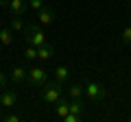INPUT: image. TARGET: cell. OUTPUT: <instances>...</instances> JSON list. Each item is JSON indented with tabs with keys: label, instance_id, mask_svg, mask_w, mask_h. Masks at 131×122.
I'll use <instances>...</instances> for the list:
<instances>
[{
	"label": "cell",
	"instance_id": "obj_9",
	"mask_svg": "<svg viewBox=\"0 0 131 122\" xmlns=\"http://www.w3.org/2000/svg\"><path fill=\"white\" fill-rule=\"evenodd\" d=\"M52 55H55V46H50V44H44V46H39L37 48V59L39 61H48V59H52Z\"/></svg>",
	"mask_w": 131,
	"mask_h": 122
},
{
	"label": "cell",
	"instance_id": "obj_12",
	"mask_svg": "<svg viewBox=\"0 0 131 122\" xmlns=\"http://www.w3.org/2000/svg\"><path fill=\"white\" fill-rule=\"evenodd\" d=\"M9 28L13 31V33H24V28H26V24H24V20L20 18V15H13V20H11Z\"/></svg>",
	"mask_w": 131,
	"mask_h": 122
},
{
	"label": "cell",
	"instance_id": "obj_16",
	"mask_svg": "<svg viewBox=\"0 0 131 122\" xmlns=\"http://www.w3.org/2000/svg\"><path fill=\"white\" fill-rule=\"evenodd\" d=\"M120 37H122V42H125V44H129V46H131V26H125V28H122Z\"/></svg>",
	"mask_w": 131,
	"mask_h": 122
},
{
	"label": "cell",
	"instance_id": "obj_8",
	"mask_svg": "<svg viewBox=\"0 0 131 122\" xmlns=\"http://www.w3.org/2000/svg\"><path fill=\"white\" fill-rule=\"evenodd\" d=\"M26 79H28V70H26V68H22V66H15L13 70H11V83L20 85V83H24Z\"/></svg>",
	"mask_w": 131,
	"mask_h": 122
},
{
	"label": "cell",
	"instance_id": "obj_15",
	"mask_svg": "<svg viewBox=\"0 0 131 122\" xmlns=\"http://www.w3.org/2000/svg\"><path fill=\"white\" fill-rule=\"evenodd\" d=\"M35 59H37V48L26 44V50H24V61H26V63H33Z\"/></svg>",
	"mask_w": 131,
	"mask_h": 122
},
{
	"label": "cell",
	"instance_id": "obj_7",
	"mask_svg": "<svg viewBox=\"0 0 131 122\" xmlns=\"http://www.w3.org/2000/svg\"><path fill=\"white\" fill-rule=\"evenodd\" d=\"M9 11H11V15H20L22 18L24 13H26V9H28V5L24 2V0H9Z\"/></svg>",
	"mask_w": 131,
	"mask_h": 122
},
{
	"label": "cell",
	"instance_id": "obj_3",
	"mask_svg": "<svg viewBox=\"0 0 131 122\" xmlns=\"http://www.w3.org/2000/svg\"><path fill=\"white\" fill-rule=\"evenodd\" d=\"M85 96H88L92 103H101V100L107 96V92H105V85H101L98 81H90V83L85 85Z\"/></svg>",
	"mask_w": 131,
	"mask_h": 122
},
{
	"label": "cell",
	"instance_id": "obj_13",
	"mask_svg": "<svg viewBox=\"0 0 131 122\" xmlns=\"http://www.w3.org/2000/svg\"><path fill=\"white\" fill-rule=\"evenodd\" d=\"M0 44L2 46H11L13 44V31L11 28H0Z\"/></svg>",
	"mask_w": 131,
	"mask_h": 122
},
{
	"label": "cell",
	"instance_id": "obj_19",
	"mask_svg": "<svg viewBox=\"0 0 131 122\" xmlns=\"http://www.w3.org/2000/svg\"><path fill=\"white\" fill-rule=\"evenodd\" d=\"M5 87H7V74L0 72V89H5Z\"/></svg>",
	"mask_w": 131,
	"mask_h": 122
},
{
	"label": "cell",
	"instance_id": "obj_2",
	"mask_svg": "<svg viewBox=\"0 0 131 122\" xmlns=\"http://www.w3.org/2000/svg\"><path fill=\"white\" fill-rule=\"evenodd\" d=\"M24 39H26L28 46L39 48V46H44V44H46V33L42 31V26H39V24H28V26L24 28Z\"/></svg>",
	"mask_w": 131,
	"mask_h": 122
},
{
	"label": "cell",
	"instance_id": "obj_1",
	"mask_svg": "<svg viewBox=\"0 0 131 122\" xmlns=\"http://www.w3.org/2000/svg\"><path fill=\"white\" fill-rule=\"evenodd\" d=\"M61 94H63V83H59V81H46L42 85V100L46 105H57Z\"/></svg>",
	"mask_w": 131,
	"mask_h": 122
},
{
	"label": "cell",
	"instance_id": "obj_6",
	"mask_svg": "<svg viewBox=\"0 0 131 122\" xmlns=\"http://www.w3.org/2000/svg\"><path fill=\"white\" fill-rule=\"evenodd\" d=\"M15 103H18V94H15L13 89H5L0 94V107L2 109H13Z\"/></svg>",
	"mask_w": 131,
	"mask_h": 122
},
{
	"label": "cell",
	"instance_id": "obj_17",
	"mask_svg": "<svg viewBox=\"0 0 131 122\" xmlns=\"http://www.w3.org/2000/svg\"><path fill=\"white\" fill-rule=\"evenodd\" d=\"M26 5H28V9H31V11H39L44 7V0H28Z\"/></svg>",
	"mask_w": 131,
	"mask_h": 122
},
{
	"label": "cell",
	"instance_id": "obj_18",
	"mask_svg": "<svg viewBox=\"0 0 131 122\" xmlns=\"http://www.w3.org/2000/svg\"><path fill=\"white\" fill-rule=\"evenodd\" d=\"M20 120H22V118L15 116V113H7L5 116V122H20Z\"/></svg>",
	"mask_w": 131,
	"mask_h": 122
},
{
	"label": "cell",
	"instance_id": "obj_4",
	"mask_svg": "<svg viewBox=\"0 0 131 122\" xmlns=\"http://www.w3.org/2000/svg\"><path fill=\"white\" fill-rule=\"evenodd\" d=\"M26 81L31 85H35V87H42V85L48 81V72L44 70V68H39V66H31L28 68V79Z\"/></svg>",
	"mask_w": 131,
	"mask_h": 122
},
{
	"label": "cell",
	"instance_id": "obj_11",
	"mask_svg": "<svg viewBox=\"0 0 131 122\" xmlns=\"http://www.w3.org/2000/svg\"><path fill=\"white\" fill-rule=\"evenodd\" d=\"M68 79H70V70H68L66 66H57V68H55V81L66 83Z\"/></svg>",
	"mask_w": 131,
	"mask_h": 122
},
{
	"label": "cell",
	"instance_id": "obj_14",
	"mask_svg": "<svg viewBox=\"0 0 131 122\" xmlns=\"http://www.w3.org/2000/svg\"><path fill=\"white\" fill-rule=\"evenodd\" d=\"M68 111H70V107H68V100H57V107H55V113H57V116H59V118H66V116H68Z\"/></svg>",
	"mask_w": 131,
	"mask_h": 122
},
{
	"label": "cell",
	"instance_id": "obj_10",
	"mask_svg": "<svg viewBox=\"0 0 131 122\" xmlns=\"http://www.w3.org/2000/svg\"><path fill=\"white\" fill-rule=\"evenodd\" d=\"M66 94L70 96V98H83V94H85V87H83V85H79V83H72L70 87L66 89Z\"/></svg>",
	"mask_w": 131,
	"mask_h": 122
},
{
	"label": "cell",
	"instance_id": "obj_5",
	"mask_svg": "<svg viewBox=\"0 0 131 122\" xmlns=\"http://www.w3.org/2000/svg\"><path fill=\"white\" fill-rule=\"evenodd\" d=\"M52 22H55V11L50 7H42L37 11V24L39 26H50Z\"/></svg>",
	"mask_w": 131,
	"mask_h": 122
},
{
	"label": "cell",
	"instance_id": "obj_21",
	"mask_svg": "<svg viewBox=\"0 0 131 122\" xmlns=\"http://www.w3.org/2000/svg\"><path fill=\"white\" fill-rule=\"evenodd\" d=\"M129 122H131V116H129Z\"/></svg>",
	"mask_w": 131,
	"mask_h": 122
},
{
	"label": "cell",
	"instance_id": "obj_20",
	"mask_svg": "<svg viewBox=\"0 0 131 122\" xmlns=\"http://www.w3.org/2000/svg\"><path fill=\"white\" fill-rule=\"evenodd\" d=\"M9 5V0H0V7H7Z\"/></svg>",
	"mask_w": 131,
	"mask_h": 122
}]
</instances>
